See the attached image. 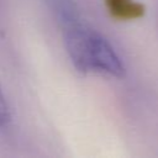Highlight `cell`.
<instances>
[{
  "label": "cell",
  "mask_w": 158,
  "mask_h": 158,
  "mask_svg": "<svg viewBox=\"0 0 158 158\" xmlns=\"http://www.w3.org/2000/svg\"><path fill=\"white\" fill-rule=\"evenodd\" d=\"M105 4L110 15L116 20H136L144 14V6L135 0H105Z\"/></svg>",
  "instance_id": "cell-2"
},
{
  "label": "cell",
  "mask_w": 158,
  "mask_h": 158,
  "mask_svg": "<svg viewBox=\"0 0 158 158\" xmlns=\"http://www.w3.org/2000/svg\"><path fill=\"white\" fill-rule=\"evenodd\" d=\"M11 121V112H10V107L9 104L6 101L5 94L2 91L1 84H0V128L6 127Z\"/></svg>",
  "instance_id": "cell-3"
},
{
  "label": "cell",
  "mask_w": 158,
  "mask_h": 158,
  "mask_svg": "<svg viewBox=\"0 0 158 158\" xmlns=\"http://www.w3.org/2000/svg\"><path fill=\"white\" fill-rule=\"evenodd\" d=\"M64 36L65 49L77 68L83 73H98L121 78L125 67L112 46L100 33L88 27L80 15L59 23Z\"/></svg>",
  "instance_id": "cell-1"
}]
</instances>
